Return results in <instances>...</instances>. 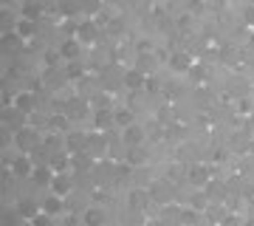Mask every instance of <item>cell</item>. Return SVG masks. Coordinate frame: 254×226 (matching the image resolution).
Wrapping results in <instances>:
<instances>
[{"mask_svg": "<svg viewBox=\"0 0 254 226\" xmlns=\"http://www.w3.org/2000/svg\"><path fill=\"white\" fill-rule=\"evenodd\" d=\"M14 145H17L23 153H31V150L40 145V136H37L34 127H20L17 133H14Z\"/></svg>", "mask_w": 254, "mask_h": 226, "instance_id": "obj_1", "label": "cell"}, {"mask_svg": "<svg viewBox=\"0 0 254 226\" xmlns=\"http://www.w3.org/2000/svg\"><path fill=\"white\" fill-rule=\"evenodd\" d=\"M34 105H37L34 90H17V93H14V99H11V108L20 110V113H31Z\"/></svg>", "mask_w": 254, "mask_h": 226, "instance_id": "obj_2", "label": "cell"}, {"mask_svg": "<svg viewBox=\"0 0 254 226\" xmlns=\"http://www.w3.org/2000/svg\"><path fill=\"white\" fill-rule=\"evenodd\" d=\"M99 37V26L93 23V20H85V23H76V40L82 45H91L93 40Z\"/></svg>", "mask_w": 254, "mask_h": 226, "instance_id": "obj_3", "label": "cell"}, {"mask_svg": "<svg viewBox=\"0 0 254 226\" xmlns=\"http://www.w3.org/2000/svg\"><path fill=\"white\" fill-rule=\"evenodd\" d=\"M11 175H17V178H31V175H34V158H26V155L11 158Z\"/></svg>", "mask_w": 254, "mask_h": 226, "instance_id": "obj_4", "label": "cell"}, {"mask_svg": "<svg viewBox=\"0 0 254 226\" xmlns=\"http://www.w3.org/2000/svg\"><path fill=\"white\" fill-rule=\"evenodd\" d=\"M122 85L130 90H141L147 88V76L144 71H138V68H130V71H125V76H122Z\"/></svg>", "mask_w": 254, "mask_h": 226, "instance_id": "obj_5", "label": "cell"}, {"mask_svg": "<svg viewBox=\"0 0 254 226\" xmlns=\"http://www.w3.org/2000/svg\"><path fill=\"white\" fill-rule=\"evenodd\" d=\"M187 178H190L192 187H206V181H209V167H206V164H192L190 170H187Z\"/></svg>", "mask_w": 254, "mask_h": 226, "instance_id": "obj_6", "label": "cell"}, {"mask_svg": "<svg viewBox=\"0 0 254 226\" xmlns=\"http://www.w3.org/2000/svg\"><path fill=\"white\" fill-rule=\"evenodd\" d=\"M122 142H125L127 147H141L144 145V130L138 125H127L125 133H122Z\"/></svg>", "mask_w": 254, "mask_h": 226, "instance_id": "obj_7", "label": "cell"}, {"mask_svg": "<svg viewBox=\"0 0 254 226\" xmlns=\"http://www.w3.org/2000/svg\"><path fill=\"white\" fill-rule=\"evenodd\" d=\"M40 212H43V207H37L31 198H20V201H17V215H20V218H26V221H34Z\"/></svg>", "mask_w": 254, "mask_h": 226, "instance_id": "obj_8", "label": "cell"}, {"mask_svg": "<svg viewBox=\"0 0 254 226\" xmlns=\"http://www.w3.org/2000/svg\"><path fill=\"white\" fill-rule=\"evenodd\" d=\"M71 178L65 175V172H57L54 175V181H51V190H54V195H60V198H65L68 192H71Z\"/></svg>", "mask_w": 254, "mask_h": 226, "instance_id": "obj_9", "label": "cell"}, {"mask_svg": "<svg viewBox=\"0 0 254 226\" xmlns=\"http://www.w3.org/2000/svg\"><path fill=\"white\" fill-rule=\"evenodd\" d=\"M57 6H60L63 17H76L82 11V0H57Z\"/></svg>", "mask_w": 254, "mask_h": 226, "instance_id": "obj_10", "label": "cell"}, {"mask_svg": "<svg viewBox=\"0 0 254 226\" xmlns=\"http://www.w3.org/2000/svg\"><path fill=\"white\" fill-rule=\"evenodd\" d=\"M79 40H76V37H73V40H65L63 43V48H60V57H65V60H76V57H79Z\"/></svg>", "mask_w": 254, "mask_h": 226, "instance_id": "obj_11", "label": "cell"}, {"mask_svg": "<svg viewBox=\"0 0 254 226\" xmlns=\"http://www.w3.org/2000/svg\"><path fill=\"white\" fill-rule=\"evenodd\" d=\"M82 221H85V226H102L105 224V212L99 207H91V209H85Z\"/></svg>", "mask_w": 254, "mask_h": 226, "instance_id": "obj_12", "label": "cell"}, {"mask_svg": "<svg viewBox=\"0 0 254 226\" xmlns=\"http://www.w3.org/2000/svg\"><path fill=\"white\" fill-rule=\"evenodd\" d=\"M54 175H57V172L51 170V164H43V167H34V175H31V178H34L37 184H51Z\"/></svg>", "mask_w": 254, "mask_h": 226, "instance_id": "obj_13", "label": "cell"}, {"mask_svg": "<svg viewBox=\"0 0 254 226\" xmlns=\"http://www.w3.org/2000/svg\"><path fill=\"white\" fill-rule=\"evenodd\" d=\"M37 34V20H20L17 23V37H23V40H31V37Z\"/></svg>", "mask_w": 254, "mask_h": 226, "instance_id": "obj_14", "label": "cell"}, {"mask_svg": "<svg viewBox=\"0 0 254 226\" xmlns=\"http://www.w3.org/2000/svg\"><path fill=\"white\" fill-rule=\"evenodd\" d=\"M43 212H46V215H57V212H63V198H60V195H48V198L43 201Z\"/></svg>", "mask_w": 254, "mask_h": 226, "instance_id": "obj_15", "label": "cell"}, {"mask_svg": "<svg viewBox=\"0 0 254 226\" xmlns=\"http://www.w3.org/2000/svg\"><path fill=\"white\" fill-rule=\"evenodd\" d=\"M170 68H173V71H190L192 60L187 54H173V57H170Z\"/></svg>", "mask_w": 254, "mask_h": 226, "instance_id": "obj_16", "label": "cell"}, {"mask_svg": "<svg viewBox=\"0 0 254 226\" xmlns=\"http://www.w3.org/2000/svg\"><path fill=\"white\" fill-rule=\"evenodd\" d=\"M127 161L133 164V167H141V164L147 161V153H144V147H130V153H127Z\"/></svg>", "mask_w": 254, "mask_h": 226, "instance_id": "obj_17", "label": "cell"}, {"mask_svg": "<svg viewBox=\"0 0 254 226\" xmlns=\"http://www.w3.org/2000/svg\"><path fill=\"white\" fill-rule=\"evenodd\" d=\"M48 127H51V130H57V133H65V130H68V116L54 113V116L48 119Z\"/></svg>", "mask_w": 254, "mask_h": 226, "instance_id": "obj_18", "label": "cell"}, {"mask_svg": "<svg viewBox=\"0 0 254 226\" xmlns=\"http://www.w3.org/2000/svg\"><path fill=\"white\" fill-rule=\"evenodd\" d=\"M48 164H51V170H54V172H65V167H68V155H65V153L51 155V161H48Z\"/></svg>", "mask_w": 254, "mask_h": 226, "instance_id": "obj_19", "label": "cell"}, {"mask_svg": "<svg viewBox=\"0 0 254 226\" xmlns=\"http://www.w3.org/2000/svg\"><path fill=\"white\" fill-rule=\"evenodd\" d=\"M23 17H26V20H37V17H40V3H31V0L23 3Z\"/></svg>", "mask_w": 254, "mask_h": 226, "instance_id": "obj_20", "label": "cell"}, {"mask_svg": "<svg viewBox=\"0 0 254 226\" xmlns=\"http://www.w3.org/2000/svg\"><path fill=\"white\" fill-rule=\"evenodd\" d=\"M68 110H71V116H85L88 105H85L82 99H71V102H68Z\"/></svg>", "mask_w": 254, "mask_h": 226, "instance_id": "obj_21", "label": "cell"}, {"mask_svg": "<svg viewBox=\"0 0 254 226\" xmlns=\"http://www.w3.org/2000/svg\"><path fill=\"white\" fill-rule=\"evenodd\" d=\"M93 125L99 127V130H102V127H108V125H110V110H96V116H93Z\"/></svg>", "mask_w": 254, "mask_h": 226, "instance_id": "obj_22", "label": "cell"}, {"mask_svg": "<svg viewBox=\"0 0 254 226\" xmlns=\"http://www.w3.org/2000/svg\"><path fill=\"white\" fill-rule=\"evenodd\" d=\"M113 122H116V125H122V127H127V125H133V116H130V110H116Z\"/></svg>", "mask_w": 254, "mask_h": 226, "instance_id": "obj_23", "label": "cell"}, {"mask_svg": "<svg viewBox=\"0 0 254 226\" xmlns=\"http://www.w3.org/2000/svg\"><path fill=\"white\" fill-rule=\"evenodd\" d=\"M190 76H192L195 82H203V79H206V68H203V65H192V68H190Z\"/></svg>", "mask_w": 254, "mask_h": 226, "instance_id": "obj_24", "label": "cell"}, {"mask_svg": "<svg viewBox=\"0 0 254 226\" xmlns=\"http://www.w3.org/2000/svg\"><path fill=\"white\" fill-rule=\"evenodd\" d=\"M130 204H133L136 209H138V207H144V204H147V195H144V192H138V190H136V192H130Z\"/></svg>", "mask_w": 254, "mask_h": 226, "instance_id": "obj_25", "label": "cell"}, {"mask_svg": "<svg viewBox=\"0 0 254 226\" xmlns=\"http://www.w3.org/2000/svg\"><path fill=\"white\" fill-rule=\"evenodd\" d=\"M88 147L91 150H105V139L102 136H88Z\"/></svg>", "mask_w": 254, "mask_h": 226, "instance_id": "obj_26", "label": "cell"}, {"mask_svg": "<svg viewBox=\"0 0 254 226\" xmlns=\"http://www.w3.org/2000/svg\"><path fill=\"white\" fill-rule=\"evenodd\" d=\"M82 74H85V71H82V65L73 60V63L68 65V76H71V79H76V76H82Z\"/></svg>", "mask_w": 254, "mask_h": 226, "instance_id": "obj_27", "label": "cell"}, {"mask_svg": "<svg viewBox=\"0 0 254 226\" xmlns=\"http://www.w3.org/2000/svg\"><path fill=\"white\" fill-rule=\"evenodd\" d=\"M31 224H34V226H51V215H46V212H40V215H37L34 221H31Z\"/></svg>", "mask_w": 254, "mask_h": 226, "instance_id": "obj_28", "label": "cell"}, {"mask_svg": "<svg viewBox=\"0 0 254 226\" xmlns=\"http://www.w3.org/2000/svg\"><path fill=\"white\" fill-rule=\"evenodd\" d=\"M243 20L249 23V26H254V6H246L243 9Z\"/></svg>", "mask_w": 254, "mask_h": 226, "instance_id": "obj_29", "label": "cell"}, {"mask_svg": "<svg viewBox=\"0 0 254 226\" xmlns=\"http://www.w3.org/2000/svg\"><path fill=\"white\" fill-rule=\"evenodd\" d=\"M192 207L195 209H206V198H203V195H195V198H192Z\"/></svg>", "mask_w": 254, "mask_h": 226, "instance_id": "obj_30", "label": "cell"}, {"mask_svg": "<svg viewBox=\"0 0 254 226\" xmlns=\"http://www.w3.org/2000/svg\"><path fill=\"white\" fill-rule=\"evenodd\" d=\"M46 147H48V150L60 147V139H57V136H48V139H46Z\"/></svg>", "mask_w": 254, "mask_h": 226, "instance_id": "obj_31", "label": "cell"}, {"mask_svg": "<svg viewBox=\"0 0 254 226\" xmlns=\"http://www.w3.org/2000/svg\"><path fill=\"white\" fill-rule=\"evenodd\" d=\"M181 221H184V224H195V212H190V209H187V212L181 215Z\"/></svg>", "mask_w": 254, "mask_h": 226, "instance_id": "obj_32", "label": "cell"}, {"mask_svg": "<svg viewBox=\"0 0 254 226\" xmlns=\"http://www.w3.org/2000/svg\"><path fill=\"white\" fill-rule=\"evenodd\" d=\"M57 57H60L57 51H48V54H46V63H48V65H54V63H57Z\"/></svg>", "mask_w": 254, "mask_h": 226, "instance_id": "obj_33", "label": "cell"}, {"mask_svg": "<svg viewBox=\"0 0 254 226\" xmlns=\"http://www.w3.org/2000/svg\"><path fill=\"white\" fill-rule=\"evenodd\" d=\"M240 110H243V113H249V110H252V102H249V99H240Z\"/></svg>", "mask_w": 254, "mask_h": 226, "instance_id": "obj_34", "label": "cell"}, {"mask_svg": "<svg viewBox=\"0 0 254 226\" xmlns=\"http://www.w3.org/2000/svg\"><path fill=\"white\" fill-rule=\"evenodd\" d=\"M209 215L215 218V221H220V218H223V209H209Z\"/></svg>", "mask_w": 254, "mask_h": 226, "instance_id": "obj_35", "label": "cell"}, {"mask_svg": "<svg viewBox=\"0 0 254 226\" xmlns=\"http://www.w3.org/2000/svg\"><path fill=\"white\" fill-rule=\"evenodd\" d=\"M252 153H254V142H252Z\"/></svg>", "mask_w": 254, "mask_h": 226, "instance_id": "obj_36", "label": "cell"}]
</instances>
